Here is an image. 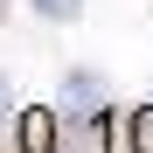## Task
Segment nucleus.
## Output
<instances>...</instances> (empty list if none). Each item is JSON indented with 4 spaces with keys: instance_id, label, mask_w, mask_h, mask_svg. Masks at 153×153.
<instances>
[{
    "instance_id": "nucleus-1",
    "label": "nucleus",
    "mask_w": 153,
    "mask_h": 153,
    "mask_svg": "<svg viewBox=\"0 0 153 153\" xmlns=\"http://www.w3.org/2000/svg\"><path fill=\"white\" fill-rule=\"evenodd\" d=\"M21 153H56V118H49V111H28V118H21Z\"/></svg>"
},
{
    "instance_id": "nucleus-2",
    "label": "nucleus",
    "mask_w": 153,
    "mask_h": 153,
    "mask_svg": "<svg viewBox=\"0 0 153 153\" xmlns=\"http://www.w3.org/2000/svg\"><path fill=\"white\" fill-rule=\"evenodd\" d=\"M35 7H42L49 21H76V14H84V0H35Z\"/></svg>"
},
{
    "instance_id": "nucleus-3",
    "label": "nucleus",
    "mask_w": 153,
    "mask_h": 153,
    "mask_svg": "<svg viewBox=\"0 0 153 153\" xmlns=\"http://www.w3.org/2000/svg\"><path fill=\"white\" fill-rule=\"evenodd\" d=\"M0 118H7V76H0Z\"/></svg>"
}]
</instances>
